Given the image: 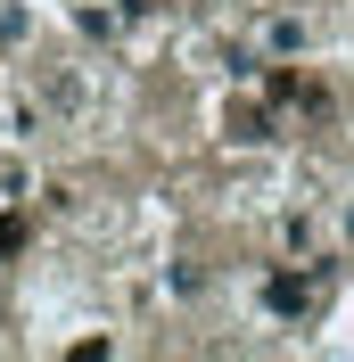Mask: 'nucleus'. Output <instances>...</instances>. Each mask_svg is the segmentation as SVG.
<instances>
[{
    "label": "nucleus",
    "instance_id": "nucleus-1",
    "mask_svg": "<svg viewBox=\"0 0 354 362\" xmlns=\"http://www.w3.org/2000/svg\"><path fill=\"white\" fill-rule=\"evenodd\" d=\"M338 115V99L321 83H313V74H297V66H264L256 74V99H239V107H231V132L239 140H280L288 124H330Z\"/></svg>",
    "mask_w": 354,
    "mask_h": 362
},
{
    "label": "nucleus",
    "instance_id": "nucleus-2",
    "mask_svg": "<svg viewBox=\"0 0 354 362\" xmlns=\"http://www.w3.org/2000/svg\"><path fill=\"white\" fill-rule=\"evenodd\" d=\"M330 288H338V264H280V272H264V313L272 321H313L330 305Z\"/></svg>",
    "mask_w": 354,
    "mask_h": 362
},
{
    "label": "nucleus",
    "instance_id": "nucleus-3",
    "mask_svg": "<svg viewBox=\"0 0 354 362\" xmlns=\"http://www.w3.org/2000/svg\"><path fill=\"white\" fill-rule=\"evenodd\" d=\"M25 247V214H0V255H17Z\"/></svg>",
    "mask_w": 354,
    "mask_h": 362
}]
</instances>
